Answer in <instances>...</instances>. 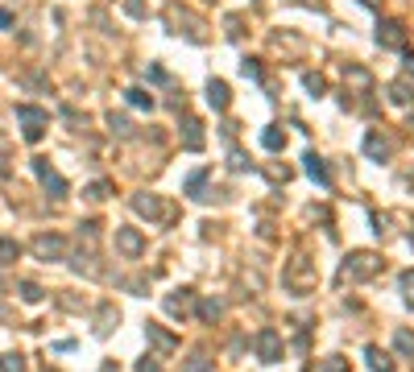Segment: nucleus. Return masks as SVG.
I'll return each instance as SVG.
<instances>
[{
	"instance_id": "obj_29",
	"label": "nucleus",
	"mask_w": 414,
	"mask_h": 372,
	"mask_svg": "<svg viewBox=\"0 0 414 372\" xmlns=\"http://www.w3.org/2000/svg\"><path fill=\"white\" fill-rule=\"evenodd\" d=\"M402 298L414 306V269H411V273H402Z\"/></svg>"
},
{
	"instance_id": "obj_14",
	"label": "nucleus",
	"mask_w": 414,
	"mask_h": 372,
	"mask_svg": "<svg viewBox=\"0 0 414 372\" xmlns=\"http://www.w3.org/2000/svg\"><path fill=\"white\" fill-rule=\"evenodd\" d=\"M145 335H149V344H158L162 352H174V348H178V340H174L170 331H162L158 323H149V327H145Z\"/></svg>"
},
{
	"instance_id": "obj_19",
	"label": "nucleus",
	"mask_w": 414,
	"mask_h": 372,
	"mask_svg": "<svg viewBox=\"0 0 414 372\" xmlns=\"http://www.w3.org/2000/svg\"><path fill=\"white\" fill-rule=\"evenodd\" d=\"M394 348H398V356L414 360V335L411 331H394Z\"/></svg>"
},
{
	"instance_id": "obj_7",
	"label": "nucleus",
	"mask_w": 414,
	"mask_h": 372,
	"mask_svg": "<svg viewBox=\"0 0 414 372\" xmlns=\"http://www.w3.org/2000/svg\"><path fill=\"white\" fill-rule=\"evenodd\" d=\"M116 253L141 257V253H145V236H141L137 228H116Z\"/></svg>"
},
{
	"instance_id": "obj_16",
	"label": "nucleus",
	"mask_w": 414,
	"mask_h": 372,
	"mask_svg": "<svg viewBox=\"0 0 414 372\" xmlns=\"http://www.w3.org/2000/svg\"><path fill=\"white\" fill-rule=\"evenodd\" d=\"M365 356H369V369L373 372H394V360H390L382 348H365Z\"/></svg>"
},
{
	"instance_id": "obj_5",
	"label": "nucleus",
	"mask_w": 414,
	"mask_h": 372,
	"mask_svg": "<svg viewBox=\"0 0 414 372\" xmlns=\"http://www.w3.org/2000/svg\"><path fill=\"white\" fill-rule=\"evenodd\" d=\"M257 356H261V364H278L282 360V335L274 327L257 331Z\"/></svg>"
},
{
	"instance_id": "obj_12",
	"label": "nucleus",
	"mask_w": 414,
	"mask_h": 372,
	"mask_svg": "<svg viewBox=\"0 0 414 372\" xmlns=\"http://www.w3.org/2000/svg\"><path fill=\"white\" fill-rule=\"evenodd\" d=\"M191 306H195V294H191V290H174V294L166 298V311H170V315H191Z\"/></svg>"
},
{
	"instance_id": "obj_8",
	"label": "nucleus",
	"mask_w": 414,
	"mask_h": 372,
	"mask_svg": "<svg viewBox=\"0 0 414 372\" xmlns=\"http://www.w3.org/2000/svg\"><path fill=\"white\" fill-rule=\"evenodd\" d=\"M133 207H137L141 215L158 219V224H166V219H170V207H166V203H158L153 195H137V199H133Z\"/></svg>"
},
{
	"instance_id": "obj_13",
	"label": "nucleus",
	"mask_w": 414,
	"mask_h": 372,
	"mask_svg": "<svg viewBox=\"0 0 414 372\" xmlns=\"http://www.w3.org/2000/svg\"><path fill=\"white\" fill-rule=\"evenodd\" d=\"M303 161H307V174H311L319 186H332V174H328V166H323V157H319V153H307Z\"/></svg>"
},
{
	"instance_id": "obj_11",
	"label": "nucleus",
	"mask_w": 414,
	"mask_h": 372,
	"mask_svg": "<svg viewBox=\"0 0 414 372\" xmlns=\"http://www.w3.org/2000/svg\"><path fill=\"white\" fill-rule=\"evenodd\" d=\"M390 149H394V145H390L382 133H369V137H365V153H369L373 161H386V157H390Z\"/></svg>"
},
{
	"instance_id": "obj_24",
	"label": "nucleus",
	"mask_w": 414,
	"mask_h": 372,
	"mask_svg": "<svg viewBox=\"0 0 414 372\" xmlns=\"http://www.w3.org/2000/svg\"><path fill=\"white\" fill-rule=\"evenodd\" d=\"M21 298H25V302H41V298H46V290H41L37 282H21Z\"/></svg>"
},
{
	"instance_id": "obj_23",
	"label": "nucleus",
	"mask_w": 414,
	"mask_h": 372,
	"mask_svg": "<svg viewBox=\"0 0 414 372\" xmlns=\"http://www.w3.org/2000/svg\"><path fill=\"white\" fill-rule=\"evenodd\" d=\"M261 145H265V149H282V145H286V133H278V128H265V133H261Z\"/></svg>"
},
{
	"instance_id": "obj_33",
	"label": "nucleus",
	"mask_w": 414,
	"mask_h": 372,
	"mask_svg": "<svg viewBox=\"0 0 414 372\" xmlns=\"http://www.w3.org/2000/svg\"><path fill=\"white\" fill-rule=\"evenodd\" d=\"M0 294H4V277H0Z\"/></svg>"
},
{
	"instance_id": "obj_26",
	"label": "nucleus",
	"mask_w": 414,
	"mask_h": 372,
	"mask_svg": "<svg viewBox=\"0 0 414 372\" xmlns=\"http://www.w3.org/2000/svg\"><path fill=\"white\" fill-rule=\"evenodd\" d=\"M187 372H211V360H207L203 352H195V356L187 360Z\"/></svg>"
},
{
	"instance_id": "obj_31",
	"label": "nucleus",
	"mask_w": 414,
	"mask_h": 372,
	"mask_svg": "<svg viewBox=\"0 0 414 372\" xmlns=\"http://www.w3.org/2000/svg\"><path fill=\"white\" fill-rule=\"evenodd\" d=\"M137 372H162V364H158V360H153V356H145V360H141V364H137Z\"/></svg>"
},
{
	"instance_id": "obj_22",
	"label": "nucleus",
	"mask_w": 414,
	"mask_h": 372,
	"mask_svg": "<svg viewBox=\"0 0 414 372\" xmlns=\"http://www.w3.org/2000/svg\"><path fill=\"white\" fill-rule=\"evenodd\" d=\"M203 182H207V170H195V174L187 178V195H191V199H203V195H199V190H203Z\"/></svg>"
},
{
	"instance_id": "obj_20",
	"label": "nucleus",
	"mask_w": 414,
	"mask_h": 372,
	"mask_svg": "<svg viewBox=\"0 0 414 372\" xmlns=\"http://www.w3.org/2000/svg\"><path fill=\"white\" fill-rule=\"evenodd\" d=\"M0 372H25V356L21 352H4L0 356Z\"/></svg>"
},
{
	"instance_id": "obj_32",
	"label": "nucleus",
	"mask_w": 414,
	"mask_h": 372,
	"mask_svg": "<svg viewBox=\"0 0 414 372\" xmlns=\"http://www.w3.org/2000/svg\"><path fill=\"white\" fill-rule=\"evenodd\" d=\"M406 75H411V79H414V54H411V58H406Z\"/></svg>"
},
{
	"instance_id": "obj_27",
	"label": "nucleus",
	"mask_w": 414,
	"mask_h": 372,
	"mask_svg": "<svg viewBox=\"0 0 414 372\" xmlns=\"http://www.w3.org/2000/svg\"><path fill=\"white\" fill-rule=\"evenodd\" d=\"M390 99H394V104H411L414 95H411V87H406V83H394V87H390Z\"/></svg>"
},
{
	"instance_id": "obj_21",
	"label": "nucleus",
	"mask_w": 414,
	"mask_h": 372,
	"mask_svg": "<svg viewBox=\"0 0 414 372\" xmlns=\"http://www.w3.org/2000/svg\"><path fill=\"white\" fill-rule=\"evenodd\" d=\"M17 257H21V244H17V240H8V236H4V240H0V265H12V261H17Z\"/></svg>"
},
{
	"instance_id": "obj_4",
	"label": "nucleus",
	"mask_w": 414,
	"mask_h": 372,
	"mask_svg": "<svg viewBox=\"0 0 414 372\" xmlns=\"http://www.w3.org/2000/svg\"><path fill=\"white\" fill-rule=\"evenodd\" d=\"M33 257L37 261H62L66 257V240L58 236V232H41V236H33Z\"/></svg>"
},
{
	"instance_id": "obj_17",
	"label": "nucleus",
	"mask_w": 414,
	"mask_h": 372,
	"mask_svg": "<svg viewBox=\"0 0 414 372\" xmlns=\"http://www.w3.org/2000/svg\"><path fill=\"white\" fill-rule=\"evenodd\" d=\"M307 372H348V360H340V356H328V360H315Z\"/></svg>"
},
{
	"instance_id": "obj_15",
	"label": "nucleus",
	"mask_w": 414,
	"mask_h": 372,
	"mask_svg": "<svg viewBox=\"0 0 414 372\" xmlns=\"http://www.w3.org/2000/svg\"><path fill=\"white\" fill-rule=\"evenodd\" d=\"M182 128H187V133H182V145H187V149H203V124H199V120H187Z\"/></svg>"
},
{
	"instance_id": "obj_2",
	"label": "nucleus",
	"mask_w": 414,
	"mask_h": 372,
	"mask_svg": "<svg viewBox=\"0 0 414 372\" xmlns=\"http://www.w3.org/2000/svg\"><path fill=\"white\" fill-rule=\"evenodd\" d=\"M373 273H382V257L377 253H352L344 261V269H340V277H348V282H369Z\"/></svg>"
},
{
	"instance_id": "obj_9",
	"label": "nucleus",
	"mask_w": 414,
	"mask_h": 372,
	"mask_svg": "<svg viewBox=\"0 0 414 372\" xmlns=\"http://www.w3.org/2000/svg\"><path fill=\"white\" fill-rule=\"evenodd\" d=\"M377 41H382V46L402 50V46H406V33H402V25H398V21H386V25L377 29Z\"/></svg>"
},
{
	"instance_id": "obj_3",
	"label": "nucleus",
	"mask_w": 414,
	"mask_h": 372,
	"mask_svg": "<svg viewBox=\"0 0 414 372\" xmlns=\"http://www.w3.org/2000/svg\"><path fill=\"white\" fill-rule=\"evenodd\" d=\"M17 120H21V137H25V141H41V137H46L50 116H46L41 108H33V104H17Z\"/></svg>"
},
{
	"instance_id": "obj_28",
	"label": "nucleus",
	"mask_w": 414,
	"mask_h": 372,
	"mask_svg": "<svg viewBox=\"0 0 414 372\" xmlns=\"http://www.w3.org/2000/svg\"><path fill=\"white\" fill-rule=\"evenodd\" d=\"M108 190H112L108 182H91V186H87V199H95V203H100V199H108Z\"/></svg>"
},
{
	"instance_id": "obj_1",
	"label": "nucleus",
	"mask_w": 414,
	"mask_h": 372,
	"mask_svg": "<svg viewBox=\"0 0 414 372\" xmlns=\"http://www.w3.org/2000/svg\"><path fill=\"white\" fill-rule=\"evenodd\" d=\"M282 282H286V290H294V294H307V290H315V265L307 261V257H294L290 265H286V273H282Z\"/></svg>"
},
{
	"instance_id": "obj_6",
	"label": "nucleus",
	"mask_w": 414,
	"mask_h": 372,
	"mask_svg": "<svg viewBox=\"0 0 414 372\" xmlns=\"http://www.w3.org/2000/svg\"><path fill=\"white\" fill-rule=\"evenodd\" d=\"M33 174L41 178V186H46V190H50L54 199H62V195H66V182H62V178L54 174V166H50L46 157H33Z\"/></svg>"
},
{
	"instance_id": "obj_25",
	"label": "nucleus",
	"mask_w": 414,
	"mask_h": 372,
	"mask_svg": "<svg viewBox=\"0 0 414 372\" xmlns=\"http://www.w3.org/2000/svg\"><path fill=\"white\" fill-rule=\"evenodd\" d=\"M129 104H133V108H153V95L141 91V87H133V91H129Z\"/></svg>"
},
{
	"instance_id": "obj_10",
	"label": "nucleus",
	"mask_w": 414,
	"mask_h": 372,
	"mask_svg": "<svg viewBox=\"0 0 414 372\" xmlns=\"http://www.w3.org/2000/svg\"><path fill=\"white\" fill-rule=\"evenodd\" d=\"M207 104H211V108H220V112L232 104V95H228V83H224V79H211V83H207Z\"/></svg>"
},
{
	"instance_id": "obj_30",
	"label": "nucleus",
	"mask_w": 414,
	"mask_h": 372,
	"mask_svg": "<svg viewBox=\"0 0 414 372\" xmlns=\"http://www.w3.org/2000/svg\"><path fill=\"white\" fill-rule=\"evenodd\" d=\"M108 124H112V133H120V137H129V133H133L124 116H108Z\"/></svg>"
},
{
	"instance_id": "obj_18",
	"label": "nucleus",
	"mask_w": 414,
	"mask_h": 372,
	"mask_svg": "<svg viewBox=\"0 0 414 372\" xmlns=\"http://www.w3.org/2000/svg\"><path fill=\"white\" fill-rule=\"evenodd\" d=\"M220 315H224V306H220L216 298H207V302H199V319H203V323H220Z\"/></svg>"
}]
</instances>
